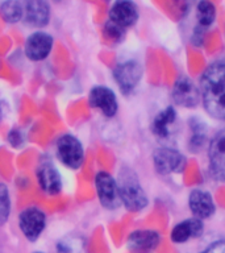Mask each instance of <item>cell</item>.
I'll return each instance as SVG.
<instances>
[{"label": "cell", "mask_w": 225, "mask_h": 253, "mask_svg": "<svg viewBox=\"0 0 225 253\" xmlns=\"http://www.w3.org/2000/svg\"><path fill=\"white\" fill-rule=\"evenodd\" d=\"M11 213V198L7 186L0 183V225L5 224Z\"/></svg>", "instance_id": "22"}, {"label": "cell", "mask_w": 225, "mask_h": 253, "mask_svg": "<svg viewBox=\"0 0 225 253\" xmlns=\"http://www.w3.org/2000/svg\"><path fill=\"white\" fill-rule=\"evenodd\" d=\"M188 207L193 216L199 220L208 219L216 211L211 194L200 189H195L189 193Z\"/></svg>", "instance_id": "15"}, {"label": "cell", "mask_w": 225, "mask_h": 253, "mask_svg": "<svg viewBox=\"0 0 225 253\" xmlns=\"http://www.w3.org/2000/svg\"><path fill=\"white\" fill-rule=\"evenodd\" d=\"M54 40L45 32H36L27 39L25 54L32 61H42L49 55Z\"/></svg>", "instance_id": "12"}, {"label": "cell", "mask_w": 225, "mask_h": 253, "mask_svg": "<svg viewBox=\"0 0 225 253\" xmlns=\"http://www.w3.org/2000/svg\"><path fill=\"white\" fill-rule=\"evenodd\" d=\"M200 253H225V240L213 241L212 244H209Z\"/></svg>", "instance_id": "24"}, {"label": "cell", "mask_w": 225, "mask_h": 253, "mask_svg": "<svg viewBox=\"0 0 225 253\" xmlns=\"http://www.w3.org/2000/svg\"><path fill=\"white\" fill-rule=\"evenodd\" d=\"M50 19V9L45 1L41 0H31L24 1V23L28 27L42 28L49 23Z\"/></svg>", "instance_id": "16"}, {"label": "cell", "mask_w": 225, "mask_h": 253, "mask_svg": "<svg viewBox=\"0 0 225 253\" xmlns=\"http://www.w3.org/2000/svg\"><path fill=\"white\" fill-rule=\"evenodd\" d=\"M177 122V112L173 107H167L159 114L155 115V118L151 122V132H153L157 137L159 138H167L173 132V126Z\"/></svg>", "instance_id": "18"}, {"label": "cell", "mask_w": 225, "mask_h": 253, "mask_svg": "<svg viewBox=\"0 0 225 253\" xmlns=\"http://www.w3.org/2000/svg\"><path fill=\"white\" fill-rule=\"evenodd\" d=\"M1 115H3V112H1V106H0V120H1Z\"/></svg>", "instance_id": "25"}, {"label": "cell", "mask_w": 225, "mask_h": 253, "mask_svg": "<svg viewBox=\"0 0 225 253\" xmlns=\"http://www.w3.org/2000/svg\"><path fill=\"white\" fill-rule=\"evenodd\" d=\"M209 173L216 181H225V126L221 128L209 142Z\"/></svg>", "instance_id": "6"}, {"label": "cell", "mask_w": 225, "mask_h": 253, "mask_svg": "<svg viewBox=\"0 0 225 253\" xmlns=\"http://www.w3.org/2000/svg\"><path fill=\"white\" fill-rule=\"evenodd\" d=\"M196 17L200 27H209L216 19V8L211 1H200L196 7Z\"/></svg>", "instance_id": "21"}, {"label": "cell", "mask_w": 225, "mask_h": 253, "mask_svg": "<svg viewBox=\"0 0 225 253\" xmlns=\"http://www.w3.org/2000/svg\"><path fill=\"white\" fill-rule=\"evenodd\" d=\"M88 102L92 108H96L107 118H112L117 112V99L111 88L96 86L90 91Z\"/></svg>", "instance_id": "10"}, {"label": "cell", "mask_w": 225, "mask_h": 253, "mask_svg": "<svg viewBox=\"0 0 225 253\" xmlns=\"http://www.w3.org/2000/svg\"><path fill=\"white\" fill-rule=\"evenodd\" d=\"M37 253H39V252H37Z\"/></svg>", "instance_id": "26"}, {"label": "cell", "mask_w": 225, "mask_h": 253, "mask_svg": "<svg viewBox=\"0 0 225 253\" xmlns=\"http://www.w3.org/2000/svg\"><path fill=\"white\" fill-rule=\"evenodd\" d=\"M0 15L7 23H17L24 16L23 1H4L0 5Z\"/></svg>", "instance_id": "20"}, {"label": "cell", "mask_w": 225, "mask_h": 253, "mask_svg": "<svg viewBox=\"0 0 225 253\" xmlns=\"http://www.w3.org/2000/svg\"><path fill=\"white\" fill-rule=\"evenodd\" d=\"M189 134L188 146L189 150L192 152H199L205 144V138H207V128L205 124L199 119H189Z\"/></svg>", "instance_id": "19"}, {"label": "cell", "mask_w": 225, "mask_h": 253, "mask_svg": "<svg viewBox=\"0 0 225 253\" xmlns=\"http://www.w3.org/2000/svg\"><path fill=\"white\" fill-rule=\"evenodd\" d=\"M104 35L108 40L111 41H114V42H118V41H121L122 36H124V29L121 28H118L117 25H114L111 21L106 24V27H104Z\"/></svg>", "instance_id": "23"}, {"label": "cell", "mask_w": 225, "mask_h": 253, "mask_svg": "<svg viewBox=\"0 0 225 253\" xmlns=\"http://www.w3.org/2000/svg\"><path fill=\"white\" fill-rule=\"evenodd\" d=\"M171 95L174 103L185 108L196 107L197 103L201 100L200 88L187 77H181L177 79Z\"/></svg>", "instance_id": "9"}, {"label": "cell", "mask_w": 225, "mask_h": 253, "mask_svg": "<svg viewBox=\"0 0 225 253\" xmlns=\"http://www.w3.org/2000/svg\"><path fill=\"white\" fill-rule=\"evenodd\" d=\"M138 20V9L132 1H116L110 9V20L121 29L133 27Z\"/></svg>", "instance_id": "14"}, {"label": "cell", "mask_w": 225, "mask_h": 253, "mask_svg": "<svg viewBox=\"0 0 225 253\" xmlns=\"http://www.w3.org/2000/svg\"><path fill=\"white\" fill-rule=\"evenodd\" d=\"M118 191L121 203L125 206V209L132 212L141 211L148 206V197L141 186V182L138 179V175L133 169L130 168H121L118 171Z\"/></svg>", "instance_id": "2"}, {"label": "cell", "mask_w": 225, "mask_h": 253, "mask_svg": "<svg viewBox=\"0 0 225 253\" xmlns=\"http://www.w3.org/2000/svg\"><path fill=\"white\" fill-rule=\"evenodd\" d=\"M154 168L162 175L182 173L186 168V157L173 148H159L153 153Z\"/></svg>", "instance_id": "5"}, {"label": "cell", "mask_w": 225, "mask_h": 253, "mask_svg": "<svg viewBox=\"0 0 225 253\" xmlns=\"http://www.w3.org/2000/svg\"><path fill=\"white\" fill-rule=\"evenodd\" d=\"M199 88L207 114L225 122V58L209 63L201 74Z\"/></svg>", "instance_id": "1"}, {"label": "cell", "mask_w": 225, "mask_h": 253, "mask_svg": "<svg viewBox=\"0 0 225 253\" xmlns=\"http://www.w3.org/2000/svg\"><path fill=\"white\" fill-rule=\"evenodd\" d=\"M57 156L63 165L79 169L84 161V150L78 138L73 134H62L57 140Z\"/></svg>", "instance_id": "3"}, {"label": "cell", "mask_w": 225, "mask_h": 253, "mask_svg": "<svg viewBox=\"0 0 225 253\" xmlns=\"http://www.w3.org/2000/svg\"><path fill=\"white\" fill-rule=\"evenodd\" d=\"M95 187L102 206L107 210H117L121 205V198L116 179L106 171H99L95 177Z\"/></svg>", "instance_id": "4"}, {"label": "cell", "mask_w": 225, "mask_h": 253, "mask_svg": "<svg viewBox=\"0 0 225 253\" xmlns=\"http://www.w3.org/2000/svg\"><path fill=\"white\" fill-rule=\"evenodd\" d=\"M161 236L155 231L138 229L129 235L126 245L132 253H150L157 248Z\"/></svg>", "instance_id": "13"}, {"label": "cell", "mask_w": 225, "mask_h": 253, "mask_svg": "<svg viewBox=\"0 0 225 253\" xmlns=\"http://www.w3.org/2000/svg\"><path fill=\"white\" fill-rule=\"evenodd\" d=\"M204 225L203 221L192 217L187 219L181 223H178L173 229H171V240L177 244H183L186 241H188L192 237H199L203 233Z\"/></svg>", "instance_id": "17"}, {"label": "cell", "mask_w": 225, "mask_h": 253, "mask_svg": "<svg viewBox=\"0 0 225 253\" xmlns=\"http://www.w3.org/2000/svg\"><path fill=\"white\" fill-rule=\"evenodd\" d=\"M113 78L124 95L130 94L142 78V67L137 61L118 63L113 70Z\"/></svg>", "instance_id": "7"}, {"label": "cell", "mask_w": 225, "mask_h": 253, "mask_svg": "<svg viewBox=\"0 0 225 253\" xmlns=\"http://www.w3.org/2000/svg\"><path fill=\"white\" fill-rule=\"evenodd\" d=\"M19 225L24 236L33 243L42 235L46 225V216L37 207H29L19 215Z\"/></svg>", "instance_id": "8"}, {"label": "cell", "mask_w": 225, "mask_h": 253, "mask_svg": "<svg viewBox=\"0 0 225 253\" xmlns=\"http://www.w3.org/2000/svg\"><path fill=\"white\" fill-rule=\"evenodd\" d=\"M37 181L42 191L50 195L61 193L62 190V178L50 161H42L37 168Z\"/></svg>", "instance_id": "11"}]
</instances>
